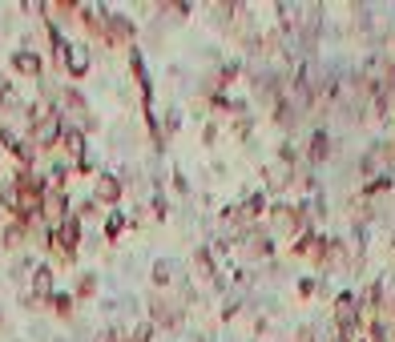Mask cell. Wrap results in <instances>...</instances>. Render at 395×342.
<instances>
[{"label":"cell","mask_w":395,"mask_h":342,"mask_svg":"<svg viewBox=\"0 0 395 342\" xmlns=\"http://www.w3.org/2000/svg\"><path fill=\"white\" fill-rule=\"evenodd\" d=\"M77 242H81V218H65L57 230H53V246H57V254L61 258H73Z\"/></svg>","instance_id":"obj_1"},{"label":"cell","mask_w":395,"mask_h":342,"mask_svg":"<svg viewBox=\"0 0 395 342\" xmlns=\"http://www.w3.org/2000/svg\"><path fill=\"white\" fill-rule=\"evenodd\" d=\"M61 61H65V69H69V73H77V77L89 73V49H85V45H69Z\"/></svg>","instance_id":"obj_2"},{"label":"cell","mask_w":395,"mask_h":342,"mask_svg":"<svg viewBox=\"0 0 395 342\" xmlns=\"http://www.w3.org/2000/svg\"><path fill=\"white\" fill-rule=\"evenodd\" d=\"M13 69H16V73H25V77H37L40 73V57L21 49V53H13Z\"/></svg>","instance_id":"obj_3"},{"label":"cell","mask_w":395,"mask_h":342,"mask_svg":"<svg viewBox=\"0 0 395 342\" xmlns=\"http://www.w3.org/2000/svg\"><path fill=\"white\" fill-rule=\"evenodd\" d=\"M0 206L4 209H21V182H9V177H4V182H0Z\"/></svg>","instance_id":"obj_4"},{"label":"cell","mask_w":395,"mask_h":342,"mask_svg":"<svg viewBox=\"0 0 395 342\" xmlns=\"http://www.w3.org/2000/svg\"><path fill=\"white\" fill-rule=\"evenodd\" d=\"M97 197L101 202H117V197H121V182H117L113 173H101L97 177Z\"/></svg>","instance_id":"obj_5"},{"label":"cell","mask_w":395,"mask_h":342,"mask_svg":"<svg viewBox=\"0 0 395 342\" xmlns=\"http://www.w3.org/2000/svg\"><path fill=\"white\" fill-rule=\"evenodd\" d=\"M61 141H65V153H69L73 161L85 158V133H81V129H69V133H65Z\"/></svg>","instance_id":"obj_6"},{"label":"cell","mask_w":395,"mask_h":342,"mask_svg":"<svg viewBox=\"0 0 395 342\" xmlns=\"http://www.w3.org/2000/svg\"><path fill=\"white\" fill-rule=\"evenodd\" d=\"M173 278H178V262H173V258H161L158 266H153V282H158V286H170Z\"/></svg>","instance_id":"obj_7"},{"label":"cell","mask_w":395,"mask_h":342,"mask_svg":"<svg viewBox=\"0 0 395 342\" xmlns=\"http://www.w3.org/2000/svg\"><path fill=\"white\" fill-rule=\"evenodd\" d=\"M33 294H40V298H45V294H53V270H49V266H40L37 274H33Z\"/></svg>","instance_id":"obj_8"},{"label":"cell","mask_w":395,"mask_h":342,"mask_svg":"<svg viewBox=\"0 0 395 342\" xmlns=\"http://www.w3.org/2000/svg\"><path fill=\"white\" fill-rule=\"evenodd\" d=\"M266 182H271L274 189L291 182V161H278V165H271V170H266Z\"/></svg>","instance_id":"obj_9"}]
</instances>
